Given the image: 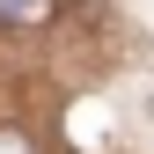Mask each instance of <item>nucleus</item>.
I'll list each match as a JSON object with an SVG mask.
<instances>
[{"label":"nucleus","mask_w":154,"mask_h":154,"mask_svg":"<svg viewBox=\"0 0 154 154\" xmlns=\"http://www.w3.org/2000/svg\"><path fill=\"white\" fill-rule=\"evenodd\" d=\"M0 154H29V147H22V140H15V132H0Z\"/></svg>","instance_id":"f257e3e1"}]
</instances>
